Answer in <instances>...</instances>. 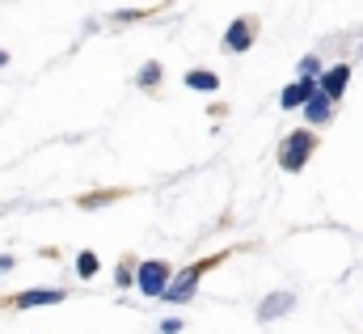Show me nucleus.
<instances>
[{"mask_svg": "<svg viewBox=\"0 0 363 334\" xmlns=\"http://www.w3.org/2000/svg\"><path fill=\"white\" fill-rule=\"evenodd\" d=\"M211 262H220V258H203V262L186 266L174 284H165V292H161V296H165V301H190V296H194V284H199V275H203Z\"/></svg>", "mask_w": 363, "mask_h": 334, "instance_id": "nucleus-1", "label": "nucleus"}, {"mask_svg": "<svg viewBox=\"0 0 363 334\" xmlns=\"http://www.w3.org/2000/svg\"><path fill=\"white\" fill-rule=\"evenodd\" d=\"M135 284H140V292L161 296V292H165V284H169V266H165V262H144V266L135 271Z\"/></svg>", "mask_w": 363, "mask_h": 334, "instance_id": "nucleus-2", "label": "nucleus"}, {"mask_svg": "<svg viewBox=\"0 0 363 334\" xmlns=\"http://www.w3.org/2000/svg\"><path fill=\"white\" fill-rule=\"evenodd\" d=\"M308 153H313V131H291L283 144V169H300Z\"/></svg>", "mask_w": 363, "mask_h": 334, "instance_id": "nucleus-3", "label": "nucleus"}, {"mask_svg": "<svg viewBox=\"0 0 363 334\" xmlns=\"http://www.w3.org/2000/svg\"><path fill=\"white\" fill-rule=\"evenodd\" d=\"M254 38H258V26H254L250 17H237V21L228 26V34H224V47H228V51H245Z\"/></svg>", "mask_w": 363, "mask_h": 334, "instance_id": "nucleus-4", "label": "nucleus"}, {"mask_svg": "<svg viewBox=\"0 0 363 334\" xmlns=\"http://www.w3.org/2000/svg\"><path fill=\"white\" fill-rule=\"evenodd\" d=\"M347 81H351V68H347V64H338V68H330V72L321 77V85H317V89H321V97H330V102H334V97H342Z\"/></svg>", "mask_w": 363, "mask_h": 334, "instance_id": "nucleus-5", "label": "nucleus"}, {"mask_svg": "<svg viewBox=\"0 0 363 334\" xmlns=\"http://www.w3.org/2000/svg\"><path fill=\"white\" fill-rule=\"evenodd\" d=\"M55 301H64L60 288H30V292H21L13 305H17V309H34V305H55Z\"/></svg>", "mask_w": 363, "mask_h": 334, "instance_id": "nucleus-6", "label": "nucleus"}, {"mask_svg": "<svg viewBox=\"0 0 363 334\" xmlns=\"http://www.w3.org/2000/svg\"><path fill=\"white\" fill-rule=\"evenodd\" d=\"M304 114H308V123H325V119L334 114V102L321 97V93H313V97L304 102Z\"/></svg>", "mask_w": 363, "mask_h": 334, "instance_id": "nucleus-7", "label": "nucleus"}, {"mask_svg": "<svg viewBox=\"0 0 363 334\" xmlns=\"http://www.w3.org/2000/svg\"><path fill=\"white\" fill-rule=\"evenodd\" d=\"M317 93V81H296L291 89H283V106H304Z\"/></svg>", "mask_w": 363, "mask_h": 334, "instance_id": "nucleus-8", "label": "nucleus"}, {"mask_svg": "<svg viewBox=\"0 0 363 334\" xmlns=\"http://www.w3.org/2000/svg\"><path fill=\"white\" fill-rule=\"evenodd\" d=\"M287 309H291V296H287V292H274L271 301H267V305L258 309V318H262V322H271V318H279V313H287Z\"/></svg>", "mask_w": 363, "mask_h": 334, "instance_id": "nucleus-9", "label": "nucleus"}, {"mask_svg": "<svg viewBox=\"0 0 363 334\" xmlns=\"http://www.w3.org/2000/svg\"><path fill=\"white\" fill-rule=\"evenodd\" d=\"M186 85H190V89H199V93H216V89H220V77H216V72H203V68H194V72L186 77Z\"/></svg>", "mask_w": 363, "mask_h": 334, "instance_id": "nucleus-10", "label": "nucleus"}, {"mask_svg": "<svg viewBox=\"0 0 363 334\" xmlns=\"http://www.w3.org/2000/svg\"><path fill=\"white\" fill-rule=\"evenodd\" d=\"M77 271H81V279H93V275H97V254H81V258H77Z\"/></svg>", "mask_w": 363, "mask_h": 334, "instance_id": "nucleus-11", "label": "nucleus"}, {"mask_svg": "<svg viewBox=\"0 0 363 334\" xmlns=\"http://www.w3.org/2000/svg\"><path fill=\"white\" fill-rule=\"evenodd\" d=\"M157 81H161V68H157V64H148V68L140 72V85H157Z\"/></svg>", "mask_w": 363, "mask_h": 334, "instance_id": "nucleus-12", "label": "nucleus"}, {"mask_svg": "<svg viewBox=\"0 0 363 334\" xmlns=\"http://www.w3.org/2000/svg\"><path fill=\"white\" fill-rule=\"evenodd\" d=\"M161 330H165V334H178L182 322H178V318H169V322H161Z\"/></svg>", "mask_w": 363, "mask_h": 334, "instance_id": "nucleus-13", "label": "nucleus"}, {"mask_svg": "<svg viewBox=\"0 0 363 334\" xmlns=\"http://www.w3.org/2000/svg\"><path fill=\"white\" fill-rule=\"evenodd\" d=\"M4 64H9V55H4V51H0V68H4Z\"/></svg>", "mask_w": 363, "mask_h": 334, "instance_id": "nucleus-14", "label": "nucleus"}]
</instances>
